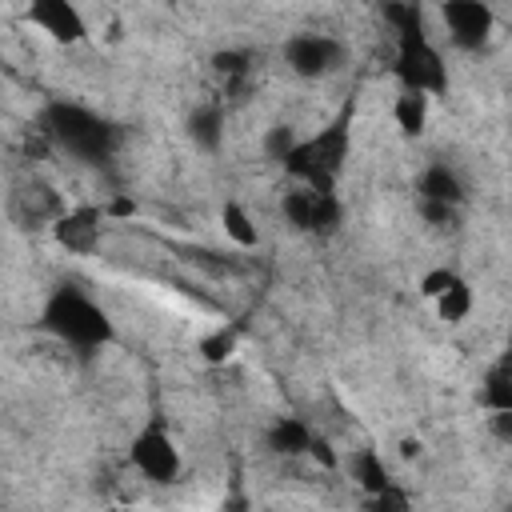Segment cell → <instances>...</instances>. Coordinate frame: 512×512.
<instances>
[{
  "mask_svg": "<svg viewBox=\"0 0 512 512\" xmlns=\"http://www.w3.org/2000/svg\"><path fill=\"white\" fill-rule=\"evenodd\" d=\"M348 148H352V116H336L328 128H320L316 136L300 140L288 160H284V172L296 176L304 188L312 192H324V196H336V176L348 160Z\"/></svg>",
  "mask_w": 512,
  "mask_h": 512,
  "instance_id": "6da1fadb",
  "label": "cell"
},
{
  "mask_svg": "<svg viewBox=\"0 0 512 512\" xmlns=\"http://www.w3.org/2000/svg\"><path fill=\"white\" fill-rule=\"evenodd\" d=\"M44 328L52 336H60L64 344H72V348H100V344L112 340L108 312L92 296H84L76 288H56L48 296V304H44Z\"/></svg>",
  "mask_w": 512,
  "mask_h": 512,
  "instance_id": "7a4b0ae2",
  "label": "cell"
},
{
  "mask_svg": "<svg viewBox=\"0 0 512 512\" xmlns=\"http://www.w3.org/2000/svg\"><path fill=\"white\" fill-rule=\"evenodd\" d=\"M44 136L56 148H64L68 156L88 160V164H96L112 152V128L96 112L76 108V104H52L44 112Z\"/></svg>",
  "mask_w": 512,
  "mask_h": 512,
  "instance_id": "3957f363",
  "label": "cell"
},
{
  "mask_svg": "<svg viewBox=\"0 0 512 512\" xmlns=\"http://www.w3.org/2000/svg\"><path fill=\"white\" fill-rule=\"evenodd\" d=\"M396 80L404 84V92H424V96H440L448 88L444 56L432 48L424 28L396 36Z\"/></svg>",
  "mask_w": 512,
  "mask_h": 512,
  "instance_id": "277c9868",
  "label": "cell"
},
{
  "mask_svg": "<svg viewBox=\"0 0 512 512\" xmlns=\"http://www.w3.org/2000/svg\"><path fill=\"white\" fill-rule=\"evenodd\" d=\"M340 60H344V44L328 32H296L284 44V64L304 80L328 76L332 68H340Z\"/></svg>",
  "mask_w": 512,
  "mask_h": 512,
  "instance_id": "5b68a950",
  "label": "cell"
},
{
  "mask_svg": "<svg viewBox=\"0 0 512 512\" xmlns=\"http://www.w3.org/2000/svg\"><path fill=\"white\" fill-rule=\"evenodd\" d=\"M128 460H132V468H136L144 480H152V484H172V480L180 476V452H176L172 436H168L160 424L144 428V432L132 440Z\"/></svg>",
  "mask_w": 512,
  "mask_h": 512,
  "instance_id": "8992f818",
  "label": "cell"
},
{
  "mask_svg": "<svg viewBox=\"0 0 512 512\" xmlns=\"http://www.w3.org/2000/svg\"><path fill=\"white\" fill-rule=\"evenodd\" d=\"M440 16H444V28H448V40L464 52L484 48V40L492 36V24H496L492 8L480 4V0H448L440 8Z\"/></svg>",
  "mask_w": 512,
  "mask_h": 512,
  "instance_id": "52a82bcc",
  "label": "cell"
},
{
  "mask_svg": "<svg viewBox=\"0 0 512 512\" xmlns=\"http://www.w3.org/2000/svg\"><path fill=\"white\" fill-rule=\"evenodd\" d=\"M28 24H36L44 36L60 40V44H76L84 40V16L80 8H72L68 0H36L28 8Z\"/></svg>",
  "mask_w": 512,
  "mask_h": 512,
  "instance_id": "ba28073f",
  "label": "cell"
},
{
  "mask_svg": "<svg viewBox=\"0 0 512 512\" xmlns=\"http://www.w3.org/2000/svg\"><path fill=\"white\" fill-rule=\"evenodd\" d=\"M100 220H104L100 208H72V212H64L60 220H52V236H56L68 252L88 256V252H96V244H100Z\"/></svg>",
  "mask_w": 512,
  "mask_h": 512,
  "instance_id": "9c48e42d",
  "label": "cell"
},
{
  "mask_svg": "<svg viewBox=\"0 0 512 512\" xmlns=\"http://www.w3.org/2000/svg\"><path fill=\"white\" fill-rule=\"evenodd\" d=\"M416 192H420V200L448 204V208H456L464 200V188H460V180H456V172L448 164H428L420 172V180H416Z\"/></svg>",
  "mask_w": 512,
  "mask_h": 512,
  "instance_id": "30bf717a",
  "label": "cell"
},
{
  "mask_svg": "<svg viewBox=\"0 0 512 512\" xmlns=\"http://www.w3.org/2000/svg\"><path fill=\"white\" fill-rule=\"evenodd\" d=\"M312 440H316V436H312L308 424L296 420V416H280V420L268 428V448H272L276 456H308Z\"/></svg>",
  "mask_w": 512,
  "mask_h": 512,
  "instance_id": "8fae6325",
  "label": "cell"
},
{
  "mask_svg": "<svg viewBox=\"0 0 512 512\" xmlns=\"http://www.w3.org/2000/svg\"><path fill=\"white\" fill-rule=\"evenodd\" d=\"M348 476H352L368 496H380V492L392 484V476H388V468H384V456L372 452V448H360V452L348 460Z\"/></svg>",
  "mask_w": 512,
  "mask_h": 512,
  "instance_id": "7c38bea8",
  "label": "cell"
},
{
  "mask_svg": "<svg viewBox=\"0 0 512 512\" xmlns=\"http://www.w3.org/2000/svg\"><path fill=\"white\" fill-rule=\"evenodd\" d=\"M188 136L196 148L204 152H216L220 140H224V112L216 104H200L192 116H188Z\"/></svg>",
  "mask_w": 512,
  "mask_h": 512,
  "instance_id": "4fadbf2b",
  "label": "cell"
},
{
  "mask_svg": "<svg viewBox=\"0 0 512 512\" xmlns=\"http://www.w3.org/2000/svg\"><path fill=\"white\" fill-rule=\"evenodd\" d=\"M392 120L404 136H420L428 124V96L424 92H400L392 104Z\"/></svg>",
  "mask_w": 512,
  "mask_h": 512,
  "instance_id": "5bb4252c",
  "label": "cell"
},
{
  "mask_svg": "<svg viewBox=\"0 0 512 512\" xmlns=\"http://www.w3.org/2000/svg\"><path fill=\"white\" fill-rule=\"evenodd\" d=\"M220 224H224V236H228L236 248H256V244H260V228L252 224V216L244 212V204L228 200V204L220 208Z\"/></svg>",
  "mask_w": 512,
  "mask_h": 512,
  "instance_id": "9a60e30c",
  "label": "cell"
},
{
  "mask_svg": "<svg viewBox=\"0 0 512 512\" xmlns=\"http://www.w3.org/2000/svg\"><path fill=\"white\" fill-rule=\"evenodd\" d=\"M320 196L324 192H312V188H292V192H284V216H288V224H296L300 232H312L316 228V208H320Z\"/></svg>",
  "mask_w": 512,
  "mask_h": 512,
  "instance_id": "2e32d148",
  "label": "cell"
},
{
  "mask_svg": "<svg viewBox=\"0 0 512 512\" xmlns=\"http://www.w3.org/2000/svg\"><path fill=\"white\" fill-rule=\"evenodd\" d=\"M468 312H472V288H468V280H456V284L436 300V316L448 320V324H460Z\"/></svg>",
  "mask_w": 512,
  "mask_h": 512,
  "instance_id": "e0dca14e",
  "label": "cell"
},
{
  "mask_svg": "<svg viewBox=\"0 0 512 512\" xmlns=\"http://www.w3.org/2000/svg\"><path fill=\"white\" fill-rule=\"evenodd\" d=\"M484 404L492 412H512V360L488 380V392H484Z\"/></svg>",
  "mask_w": 512,
  "mask_h": 512,
  "instance_id": "ac0fdd59",
  "label": "cell"
},
{
  "mask_svg": "<svg viewBox=\"0 0 512 512\" xmlns=\"http://www.w3.org/2000/svg\"><path fill=\"white\" fill-rule=\"evenodd\" d=\"M232 352H236V332H232V328H216L212 336L200 340V356H204L208 364H224Z\"/></svg>",
  "mask_w": 512,
  "mask_h": 512,
  "instance_id": "d6986e66",
  "label": "cell"
},
{
  "mask_svg": "<svg viewBox=\"0 0 512 512\" xmlns=\"http://www.w3.org/2000/svg\"><path fill=\"white\" fill-rule=\"evenodd\" d=\"M296 144H300V140H296V132H292L288 124H276V128H268V132H264V152H268L276 164H284V160H288V152H292Z\"/></svg>",
  "mask_w": 512,
  "mask_h": 512,
  "instance_id": "ffe728a7",
  "label": "cell"
},
{
  "mask_svg": "<svg viewBox=\"0 0 512 512\" xmlns=\"http://www.w3.org/2000/svg\"><path fill=\"white\" fill-rule=\"evenodd\" d=\"M456 280H460V276H456L452 268H432V272H424V276H420V292H424L428 300H440Z\"/></svg>",
  "mask_w": 512,
  "mask_h": 512,
  "instance_id": "44dd1931",
  "label": "cell"
},
{
  "mask_svg": "<svg viewBox=\"0 0 512 512\" xmlns=\"http://www.w3.org/2000/svg\"><path fill=\"white\" fill-rule=\"evenodd\" d=\"M368 508H372V512H412V500H408V492H404L400 484H388L380 496H372Z\"/></svg>",
  "mask_w": 512,
  "mask_h": 512,
  "instance_id": "7402d4cb",
  "label": "cell"
},
{
  "mask_svg": "<svg viewBox=\"0 0 512 512\" xmlns=\"http://www.w3.org/2000/svg\"><path fill=\"white\" fill-rule=\"evenodd\" d=\"M216 72H224V76H244L248 72V56L244 52H216Z\"/></svg>",
  "mask_w": 512,
  "mask_h": 512,
  "instance_id": "603a6c76",
  "label": "cell"
},
{
  "mask_svg": "<svg viewBox=\"0 0 512 512\" xmlns=\"http://www.w3.org/2000/svg\"><path fill=\"white\" fill-rule=\"evenodd\" d=\"M308 456H312V460H316L320 468H336V464H340V456L332 452V444H328V440H312Z\"/></svg>",
  "mask_w": 512,
  "mask_h": 512,
  "instance_id": "cb8c5ba5",
  "label": "cell"
},
{
  "mask_svg": "<svg viewBox=\"0 0 512 512\" xmlns=\"http://www.w3.org/2000/svg\"><path fill=\"white\" fill-rule=\"evenodd\" d=\"M420 212H424V220H432V224H452V208H448V204H428V200H420Z\"/></svg>",
  "mask_w": 512,
  "mask_h": 512,
  "instance_id": "d4e9b609",
  "label": "cell"
},
{
  "mask_svg": "<svg viewBox=\"0 0 512 512\" xmlns=\"http://www.w3.org/2000/svg\"><path fill=\"white\" fill-rule=\"evenodd\" d=\"M492 432L512 444V412H492Z\"/></svg>",
  "mask_w": 512,
  "mask_h": 512,
  "instance_id": "484cf974",
  "label": "cell"
},
{
  "mask_svg": "<svg viewBox=\"0 0 512 512\" xmlns=\"http://www.w3.org/2000/svg\"><path fill=\"white\" fill-rule=\"evenodd\" d=\"M104 212H108V216H132V212H136V204H132L128 196H116V200H112Z\"/></svg>",
  "mask_w": 512,
  "mask_h": 512,
  "instance_id": "4316f807",
  "label": "cell"
},
{
  "mask_svg": "<svg viewBox=\"0 0 512 512\" xmlns=\"http://www.w3.org/2000/svg\"><path fill=\"white\" fill-rule=\"evenodd\" d=\"M220 512H248V500H244L240 492H232V496L220 504Z\"/></svg>",
  "mask_w": 512,
  "mask_h": 512,
  "instance_id": "83f0119b",
  "label": "cell"
},
{
  "mask_svg": "<svg viewBox=\"0 0 512 512\" xmlns=\"http://www.w3.org/2000/svg\"><path fill=\"white\" fill-rule=\"evenodd\" d=\"M416 452H420V444H416V440H404V444H400V456H416Z\"/></svg>",
  "mask_w": 512,
  "mask_h": 512,
  "instance_id": "f1b7e54d",
  "label": "cell"
}]
</instances>
